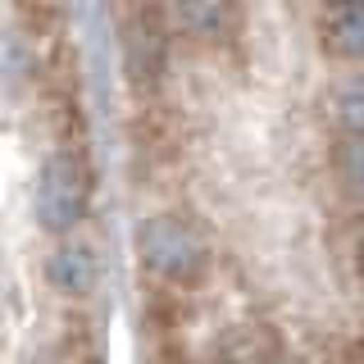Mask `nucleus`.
I'll list each match as a JSON object with an SVG mask.
<instances>
[{"instance_id":"obj_1","label":"nucleus","mask_w":364,"mask_h":364,"mask_svg":"<svg viewBox=\"0 0 364 364\" xmlns=\"http://www.w3.org/2000/svg\"><path fill=\"white\" fill-rule=\"evenodd\" d=\"M328 32L341 55H364V5H341L328 14Z\"/></svg>"},{"instance_id":"obj_2","label":"nucleus","mask_w":364,"mask_h":364,"mask_svg":"<svg viewBox=\"0 0 364 364\" xmlns=\"http://www.w3.org/2000/svg\"><path fill=\"white\" fill-rule=\"evenodd\" d=\"M333 105H337L341 128L355 132V136H364V77H360V73H355V77H346V82L337 87Z\"/></svg>"},{"instance_id":"obj_3","label":"nucleus","mask_w":364,"mask_h":364,"mask_svg":"<svg viewBox=\"0 0 364 364\" xmlns=\"http://www.w3.org/2000/svg\"><path fill=\"white\" fill-rule=\"evenodd\" d=\"M341 173H346L350 187L364 191V141H350L346 151H341Z\"/></svg>"},{"instance_id":"obj_4","label":"nucleus","mask_w":364,"mask_h":364,"mask_svg":"<svg viewBox=\"0 0 364 364\" xmlns=\"http://www.w3.org/2000/svg\"><path fill=\"white\" fill-rule=\"evenodd\" d=\"M355 255H360V264H364V223H360V232H355Z\"/></svg>"}]
</instances>
